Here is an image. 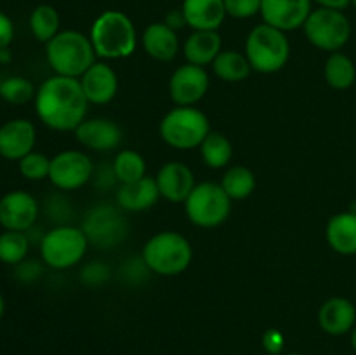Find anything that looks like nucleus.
Returning a JSON list of instances; mask_svg holds the SVG:
<instances>
[{
  "label": "nucleus",
  "instance_id": "4468645a",
  "mask_svg": "<svg viewBox=\"0 0 356 355\" xmlns=\"http://www.w3.org/2000/svg\"><path fill=\"white\" fill-rule=\"evenodd\" d=\"M312 3L313 0H263L259 14L263 23L287 33L305 26Z\"/></svg>",
  "mask_w": 356,
  "mask_h": 355
},
{
  "label": "nucleus",
  "instance_id": "2f4dec72",
  "mask_svg": "<svg viewBox=\"0 0 356 355\" xmlns=\"http://www.w3.org/2000/svg\"><path fill=\"white\" fill-rule=\"evenodd\" d=\"M35 94L37 90H35L33 84L24 77H7L0 82V97L10 104L28 103V101L35 100Z\"/></svg>",
  "mask_w": 356,
  "mask_h": 355
},
{
  "label": "nucleus",
  "instance_id": "cd10ccee",
  "mask_svg": "<svg viewBox=\"0 0 356 355\" xmlns=\"http://www.w3.org/2000/svg\"><path fill=\"white\" fill-rule=\"evenodd\" d=\"M59 26H61V17L58 9L51 3H40L31 10L30 30L38 42L47 44L49 40H52L59 33Z\"/></svg>",
  "mask_w": 356,
  "mask_h": 355
},
{
  "label": "nucleus",
  "instance_id": "72a5a7b5",
  "mask_svg": "<svg viewBox=\"0 0 356 355\" xmlns=\"http://www.w3.org/2000/svg\"><path fill=\"white\" fill-rule=\"evenodd\" d=\"M153 271L149 270L148 265L145 263V260L138 256H131L122 263L120 267V275L122 281H125L131 285H139L146 281V278L152 275Z\"/></svg>",
  "mask_w": 356,
  "mask_h": 355
},
{
  "label": "nucleus",
  "instance_id": "f3484780",
  "mask_svg": "<svg viewBox=\"0 0 356 355\" xmlns=\"http://www.w3.org/2000/svg\"><path fill=\"white\" fill-rule=\"evenodd\" d=\"M156 187H159L160 197L169 202H186L190 194L195 188V174L186 164L167 162L160 167L159 174L155 178Z\"/></svg>",
  "mask_w": 356,
  "mask_h": 355
},
{
  "label": "nucleus",
  "instance_id": "4c0bfd02",
  "mask_svg": "<svg viewBox=\"0 0 356 355\" xmlns=\"http://www.w3.org/2000/svg\"><path fill=\"white\" fill-rule=\"evenodd\" d=\"M92 180L96 183V187L99 188H111L115 183H117V176H115V171L111 164L104 162L103 166L96 167L92 174Z\"/></svg>",
  "mask_w": 356,
  "mask_h": 355
},
{
  "label": "nucleus",
  "instance_id": "ea45409f",
  "mask_svg": "<svg viewBox=\"0 0 356 355\" xmlns=\"http://www.w3.org/2000/svg\"><path fill=\"white\" fill-rule=\"evenodd\" d=\"M14 40L13 19L0 10V49H7Z\"/></svg>",
  "mask_w": 356,
  "mask_h": 355
},
{
  "label": "nucleus",
  "instance_id": "4be33fe9",
  "mask_svg": "<svg viewBox=\"0 0 356 355\" xmlns=\"http://www.w3.org/2000/svg\"><path fill=\"white\" fill-rule=\"evenodd\" d=\"M160 191L155 178L145 176L134 183L120 184L117 190V205L122 211L139 212L153 207L159 202Z\"/></svg>",
  "mask_w": 356,
  "mask_h": 355
},
{
  "label": "nucleus",
  "instance_id": "58836bf2",
  "mask_svg": "<svg viewBox=\"0 0 356 355\" xmlns=\"http://www.w3.org/2000/svg\"><path fill=\"white\" fill-rule=\"evenodd\" d=\"M284 345H285L284 334H282L278 329H268L266 333H264L263 347L266 348V352L277 355L284 350Z\"/></svg>",
  "mask_w": 356,
  "mask_h": 355
},
{
  "label": "nucleus",
  "instance_id": "a19ab883",
  "mask_svg": "<svg viewBox=\"0 0 356 355\" xmlns=\"http://www.w3.org/2000/svg\"><path fill=\"white\" fill-rule=\"evenodd\" d=\"M163 23L167 24L169 28H172V30H181V28L188 26L186 24V19H184V14L181 9H172L169 10V13L165 14V19H163Z\"/></svg>",
  "mask_w": 356,
  "mask_h": 355
},
{
  "label": "nucleus",
  "instance_id": "f704fd0d",
  "mask_svg": "<svg viewBox=\"0 0 356 355\" xmlns=\"http://www.w3.org/2000/svg\"><path fill=\"white\" fill-rule=\"evenodd\" d=\"M111 278V268L103 261H89L80 270V281L89 287H99Z\"/></svg>",
  "mask_w": 356,
  "mask_h": 355
},
{
  "label": "nucleus",
  "instance_id": "c03bdc74",
  "mask_svg": "<svg viewBox=\"0 0 356 355\" xmlns=\"http://www.w3.org/2000/svg\"><path fill=\"white\" fill-rule=\"evenodd\" d=\"M350 341H351V347H353V350L356 352V324L350 333Z\"/></svg>",
  "mask_w": 356,
  "mask_h": 355
},
{
  "label": "nucleus",
  "instance_id": "a18cd8bd",
  "mask_svg": "<svg viewBox=\"0 0 356 355\" xmlns=\"http://www.w3.org/2000/svg\"><path fill=\"white\" fill-rule=\"evenodd\" d=\"M3 312H6V299H3L2 292H0V320H2Z\"/></svg>",
  "mask_w": 356,
  "mask_h": 355
},
{
  "label": "nucleus",
  "instance_id": "393cba45",
  "mask_svg": "<svg viewBox=\"0 0 356 355\" xmlns=\"http://www.w3.org/2000/svg\"><path fill=\"white\" fill-rule=\"evenodd\" d=\"M212 70H214L216 77L225 82H242L252 72L249 59H247L245 52L238 51H221L218 58L212 63Z\"/></svg>",
  "mask_w": 356,
  "mask_h": 355
},
{
  "label": "nucleus",
  "instance_id": "412c9836",
  "mask_svg": "<svg viewBox=\"0 0 356 355\" xmlns=\"http://www.w3.org/2000/svg\"><path fill=\"white\" fill-rule=\"evenodd\" d=\"M141 44L146 54L156 61H172L179 52L177 31L167 26L163 21H156L145 28L141 35Z\"/></svg>",
  "mask_w": 356,
  "mask_h": 355
},
{
  "label": "nucleus",
  "instance_id": "7ed1b4c3",
  "mask_svg": "<svg viewBox=\"0 0 356 355\" xmlns=\"http://www.w3.org/2000/svg\"><path fill=\"white\" fill-rule=\"evenodd\" d=\"M47 63L56 75L80 79L96 63V51L87 35L63 30L45 44Z\"/></svg>",
  "mask_w": 356,
  "mask_h": 355
},
{
  "label": "nucleus",
  "instance_id": "49530a36",
  "mask_svg": "<svg viewBox=\"0 0 356 355\" xmlns=\"http://www.w3.org/2000/svg\"><path fill=\"white\" fill-rule=\"evenodd\" d=\"M353 6H355V7H356V0H353Z\"/></svg>",
  "mask_w": 356,
  "mask_h": 355
},
{
  "label": "nucleus",
  "instance_id": "f257e3e1",
  "mask_svg": "<svg viewBox=\"0 0 356 355\" xmlns=\"http://www.w3.org/2000/svg\"><path fill=\"white\" fill-rule=\"evenodd\" d=\"M87 101L80 79L54 75L40 84L35 111L40 122L59 132L75 131L87 117Z\"/></svg>",
  "mask_w": 356,
  "mask_h": 355
},
{
  "label": "nucleus",
  "instance_id": "f03ea898",
  "mask_svg": "<svg viewBox=\"0 0 356 355\" xmlns=\"http://www.w3.org/2000/svg\"><path fill=\"white\" fill-rule=\"evenodd\" d=\"M97 58L124 59L138 45V31L131 17L122 10H104L94 19L89 33Z\"/></svg>",
  "mask_w": 356,
  "mask_h": 355
},
{
  "label": "nucleus",
  "instance_id": "6e6552de",
  "mask_svg": "<svg viewBox=\"0 0 356 355\" xmlns=\"http://www.w3.org/2000/svg\"><path fill=\"white\" fill-rule=\"evenodd\" d=\"M232 198L221 183L195 184L193 191L184 202L188 219L200 228H216L228 219L232 212Z\"/></svg>",
  "mask_w": 356,
  "mask_h": 355
},
{
  "label": "nucleus",
  "instance_id": "9d476101",
  "mask_svg": "<svg viewBox=\"0 0 356 355\" xmlns=\"http://www.w3.org/2000/svg\"><path fill=\"white\" fill-rule=\"evenodd\" d=\"M80 228L86 233L89 246L97 249H113L129 235V223L118 205L97 204L89 209Z\"/></svg>",
  "mask_w": 356,
  "mask_h": 355
},
{
  "label": "nucleus",
  "instance_id": "ddd939ff",
  "mask_svg": "<svg viewBox=\"0 0 356 355\" xmlns=\"http://www.w3.org/2000/svg\"><path fill=\"white\" fill-rule=\"evenodd\" d=\"M38 202L24 190H13L0 198V225L3 230L28 232L38 218Z\"/></svg>",
  "mask_w": 356,
  "mask_h": 355
},
{
  "label": "nucleus",
  "instance_id": "f8f14e48",
  "mask_svg": "<svg viewBox=\"0 0 356 355\" xmlns=\"http://www.w3.org/2000/svg\"><path fill=\"white\" fill-rule=\"evenodd\" d=\"M209 86H211V77H209L207 70L204 66L186 63V65L179 66L170 77V100L177 106H195V103H198L207 94Z\"/></svg>",
  "mask_w": 356,
  "mask_h": 355
},
{
  "label": "nucleus",
  "instance_id": "1a4fd4ad",
  "mask_svg": "<svg viewBox=\"0 0 356 355\" xmlns=\"http://www.w3.org/2000/svg\"><path fill=\"white\" fill-rule=\"evenodd\" d=\"M302 30L309 44L330 54L339 52L351 38V23L344 10L327 7L313 9Z\"/></svg>",
  "mask_w": 356,
  "mask_h": 355
},
{
  "label": "nucleus",
  "instance_id": "5701e85b",
  "mask_svg": "<svg viewBox=\"0 0 356 355\" xmlns=\"http://www.w3.org/2000/svg\"><path fill=\"white\" fill-rule=\"evenodd\" d=\"M325 239L330 249L343 256L356 254V212H337L329 219Z\"/></svg>",
  "mask_w": 356,
  "mask_h": 355
},
{
  "label": "nucleus",
  "instance_id": "79ce46f5",
  "mask_svg": "<svg viewBox=\"0 0 356 355\" xmlns=\"http://www.w3.org/2000/svg\"><path fill=\"white\" fill-rule=\"evenodd\" d=\"M315 3H318V7H327V9H337L344 10L346 7H350L353 3V0H313Z\"/></svg>",
  "mask_w": 356,
  "mask_h": 355
},
{
  "label": "nucleus",
  "instance_id": "dca6fc26",
  "mask_svg": "<svg viewBox=\"0 0 356 355\" xmlns=\"http://www.w3.org/2000/svg\"><path fill=\"white\" fill-rule=\"evenodd\" d=\"M37 129L28 118H13L0 125V155L7 160H21L33 152Z\"/></svg>",
  "mask_w": 356,
  "mask_h": 355
},
{
  "label": "nucleus",
  "instance_id": "37998d69",
  "mask_svg": "<svg viewBox=\"0 0 356 355\" xmlns=\"http://www.w3.org/2000/svg\"><path fill=\"white\" fill-rule=\"evenodd\" d=\"M10 61V52L9 47L0 49V63H9Z\"/></svg>",
  "mask_w": 356,
  "mask_h": 355
},
{
  "label": "nucleus",
  "instance_id": "473e14b6",
  "mask_svg": "<svg viewBox=\"0 0 356 355\" xmlns=\"http://www.w3.org/2000/svg\"><path fill=\"white\" fill-rule=\"evenodd\" d=\"M17 162H19L17 166H19L21 176L30 181H42L49 178V173H51V159H47L40 152H30Z\"/></svg>",
  "mask_w": 356,
  "mask_h": 355
},
{
  "label": "nucleus",
  "instance_id": "e433bc0d",
  "mask_svg": "<svg viewBox=\"0 0 356 355\" xmlns=\"http://www.w3.org/2000/svg\"><path fill=\"white\" fill-rule=\"evenodd\" d=\"M42 275V265H38L35 260H24L19 265H16V277L21 282H33Z\"/></svg>",
  "mask_w": 356,
  "mask_h": 355
},
{
  "label": "nucleus",
  "instance_id": "423d86ee",
  "mask_svg": "<svg viewBox=\"0 0 356 355\" xmlns=\"http://www.w3.org/2000/svg\"><path fill=\"white\" fill-rule=\"evenodd\" d=\"M160 138L177 150H191L202 145L211 132L209 117L195 106H176L160 122Z\"/></svg>",
  "mask_w": 356,
  "mask_h": 355
},
{
  "label": "nucleus",
  "instance_id": "a878e982",
  "mask_svg": "<svg viewBox=\"0 0 356 355\" xmlns=\"http://www.w3.org/2000/svg\"><path fill=\"white\" fill-rule=\"evenodd\" d=\"M323 75L332 89L346 90L356 82V66L344 52H332L325 61Z\"/></svg>",
  "mask_w": 356,
  "mask_h": 355
},
{
  "label": "nucleus",
  "instance_id": "c9c22d12",
  "mask_svg": "<svg viewBox=\"0 0 356 355\" xmlns=\"http://www.w3.org/2000/svg\"><path fill=\"white\" fill-rule=\"evenodd\" d=\"M263 0H225L226 14L235 19H249L261 13Z\"/></svg>",
  "mask_w": 356,
  "mask_h": 355
},
{
  "label": "nucleus",
  "instance_id": "c756f323",
  "mask_svg": "<svg viewBox=\"0 0 356 355\" xmlns=\"http://www.w3.org/2000/svg\"><path fill=\"white\" fill-rule=\"evenodd\" d=\"M115 176L122 184L134 183L146 176V162L141 153L134 150H120L111 162Z\"/></svg>",
  "mask_w": 356,
  "mask_h": 355
},
{
  "label": "nucleus",
  "instance_id": "de8ad7c7",
  "mask_svg": "<svg viewBox=\"0 0 356 355\" xmlns=\"http://www.w3.org/2000/svg\"><path fill=\"white\" fill-rule=\"evenodd\" d=\"M291 355H298V354H291Z\"/></svg>",
  "mask_w": 356,
  "mask_h": 355
},
{
  "label": "nucleus",
  "instance_id": "aec40b11",
  "mask_svg": "<svg viewBox=\"0 0 356 355\" xmlns=\"http://www.w3.org/2000/svg\"><path fill=\"white\" fill-rule=\"evenodd\" d=\"M181 10L191 30L218 31L228 16L225 0H183Z\"/></svg>",
  "mask_w": 356,
  "mask_h": 355
},
{
  "label": "nucleus",
  "instance_id": "a211bd4d",
  "mask_svg": "<svg viewBox=\"0 0 356 355\" xmlns=\"http://www.w3.org/2000/svg\"><path fill=\"white\" fill-rule=\"evenodd\" d=\"M83 94L92 104H106L117 96L118 77L108 63L96 61L80 77Z\"/></svg>",
  "mask_w": 356,
  "mask_h": 355
},
{
  "label": "nucleus",
  "instance_id": "6ab92c4d",
  "mask_svg": "<svg viewBox=\"0 0 356 355\" xmlns=\"http://www.w3.org/2000/svg\"><path fill=\"white\" fill-rule=\"evenodd\" d=\"M318 324L323 333L330 336H343L351 333L356 324V306L343 296L329 298L318 310Z\"/></svg>",
  "mask_w": 356,
  "mask_h": 355
},
{
  "label": "nucleus",
  "instance_id": "b1692460",
  "mask_svg": "<svg viewBox=\"0 0 356 355\" xmlns=\"http://www.w3.org/2000/svg\"><path fill=\"white\" fill-rule=\"evenodd\" d=\"M221 35L214 30H193L183 44L184 58L188 63L197 66H207L214 63L222 51Z\"/></svg>",
  "mask_w": 356,
  "mask_h": 355
},
{
  "label": "nucleus",
  "instance_id": "39448f33",
  "mask_svg": "<svg viewBox=\"0 0 356 355\" xmlns=\"http://www.w3.org/2000/svg\"><path fill=\"white\" fill-rule=\"evenodd\" d=\"M245 56L256 72H280L291 58V42L285 31L261 23L247 35Z\"/></svg>",
  "mask_w": 356,
  "mask_h": 355
},
{
  "label": "nucleus",
  "instance_id": "2eb2a0df",
  "mask_svg": "<svg viewBox=\"0 0 356 355\" xmlns=\"http://www.w3.org/2000/svg\"><path fill=\"white\" fill-rule=\"evenodd\" d=\"M75 138L86 148L96 150V152H110V150L120 146L124 132L117 122L104 117H96L86 118L75 129Z\"/></svg>",
  "mask_w": 356,
  "mask_h": 355
},
{
  "label": "nucleus",
  "instance_id": "0eeeda50",
  "mask_svg": "<svg viewBox=\"0 0 356 355\" xmlns=\"http://www.w3.org/2000/svg\"><path fill=\"white\" fill-rule=\"evenodd\" d=\"M89 247L82 228L73 225H59L44 233L40 240V256L47 267L66 270L83 260Z\"/></svg>",
  "mask_w": 356,
  "mask_h": 355
},
{
  "label": "nucleus",
  "instance_id": "c85d7f7f",
  "mask_svg": "<svg viewBox=\"0 0 356 355\" xmlns=\"http://www.w3.org/2000/svg\"><path fill=\"white\" fill-rule=\"evenodd\" d=\"M221 187L232 200H243L250 197L256 188V176L245 166H233L225 173L221 180Z\"/></svg>",
  "mask_w": 356,
  "mask_h": 355
},
{
  "label": "nucleus",
  "instance_id": "7c9ffc66",
  "mask_svg": "<svg viewBox=\"0 0 356 355\" xmlns=\"http://www.w3.org/2000/svg\"><path fill=\"white\" fill-rule=\"evenodd\" d=\"M28 249H30V239L26 232H16V230H3L0 233V261L3 265L16 267L21 261L26 260Z\"/></svg>",
  "mask_w": 356,
  "mask_h": 355
},
{
  "label": "nucleus",
  "instance_id": "9b49d317",
  "mask_svg": "<svg viewBox=\"0 0 356 355\" xmlns=\"http://www.w3.org/2000/svg\"><path fill=\"white\" fill-rule=\"evenodd\" d=\"M96 166L87 153L80 150H65L51 159L49 180L63 191L79 190L92 180Z\"/></svg>",
  "mask_w": 356,
  "mask_h": 355
},
{
  "label": "nucleus",
  "instance_id": "bb28decb",
  "mask_svg": "<svg viewBox=\"0 0 356 355\" xmlns=\"http://www.w3.org/2000/svg\"><path fill=\"white\" fill-rule=\"evenodd\" d=\"M198 148H200V155L204 159V162L209 167H212V169H222L233 159L232 141L225 134H221V132H209L207 138L202 141V145Z\"/></svg>",
  "mask_w": 356,
  "mask_h": 355
},
{
  "label": "nucleus",
  "instance_id": "20e7f679",
  "mask_svg": "<svg viewBox=\"0 0 356 355\" xmlns=\"http://www.w3.org/2000/svg\"><path fill=\"white\" fill-rule=\"evenodd\" d=\"M141 256L153 274L172 277L183 274L190 267L193 260V247L184 235L165 230L155 233L145 244Z\"/></svg>",
  "mask_w": 356,
  "mask_h": 355
}]
</instances>
